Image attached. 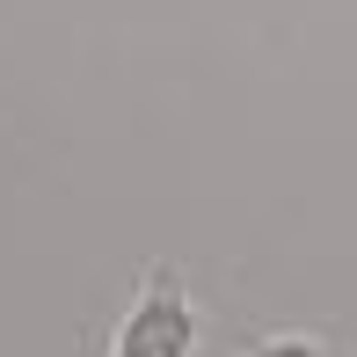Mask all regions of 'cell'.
I'll list each match as a JSON object with an SVG mask.
<instances>
[{
    "mask_svg": "<svg viewBox=\"0 0 357 357\" xmlns=\"http://www.w3.org/2000/svg\"><path fill=\"white\" fill-rule=\"evenodd\" d=\"M197 350V306H190V291L160 270L153 284L132 299V314L117 321V343L109 357H190Z\"/></svg>",
    "mask_w": 357,
    "mask_h": 357,
    "instance_id": "6da1fadb",
    "label": "cell"
},
{
    "mask_svg": "<svg viewBox=\"0 0 357 357\" xmlns=\"http://www.w3.org/2000/svg\"><path fill=\"white\" fill-rule=\"evenodd\" d=\"M248 357H328V350H321L314 335H270V343H255Z\"/></svg>",
    "mask_w": 357,
    "mask_h": 357,
    "instance_id": "7a4b0ae2",
    "label": "cell"
}]
</instances>
